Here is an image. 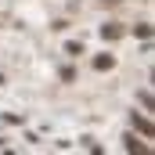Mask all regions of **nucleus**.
<instances>
[{"label":"nucleus","mask_w":155,"mask_h":155,"mask_svg":"<svg viewBox=\"0 0 155 155\" xmlns=\"http://www.w3.org/2000/svg\"><path fill=\"white\" fill-rule=\"evenodd\" d=\"M130 126L141 137H155V126H152V119H148V112H130Z\"/></svg>","instance_id":"1"},{"label":"nucleus","mask_w":155,"mask_h":155,"mask_svg":"<svg viewBox=\"0 0 155 155\" xmlns=\"http://www.w3.org/2000/svg\"><path fill=\"white\" fill-rule=\"evenodd\" d=\"M123 148H126V152H137V155H148V144H141L134 134H126V137H123Z\"/></svg>","instance_id":"2"},{"label":"nucleus","mask_w":155,"mask_h":155,"mask_svg":"<svg viewBox=\"0 0 155 155\" xmlns=\"http://www.w3.org/2000/svg\"><path fill=\"white\" fill-rule=\"evenodd\" d=\"M126 33V25H119V22H108V25H101V36L105 40H119Z\"/></svg>","instance_id":"3"},{"label":"nucleus","mask_w":155,"mask_h":155,"mask_svg":"<svg viewBox=\"0 0 155 155\" xmlns=\"http://www.w3.org/2000/svg\"><path fill=\"white\" fill-rule=\"evenodd\" d=\"M112 65H116V58H112V54H97V58H94V69H97V72H108Z\"/></svg>","instance_id":"4"},{"label":"nucleus","mask_w":155,"mask_h":155,"mask_svg":"<svg viewBox=\"0 0 155 155\" xmlns=\"http://www.w3.org/2000/svg\"><path fill=\"white\" fill-rule=\"evenodd\" d=\"M65 54H69V58H79V54H83V43L69 40V43H65Z\"/></svg>","instance_id":"5"},{"label":"nucleus","mask_w":155,"mask_h":155,"mask_svg":"<svg viewBox=\"0 0 155 155\" xmlns=\"http://www.w3.org/2000/svg\"><path fill=\"white\" fill-rule=\"evenodd\" d=\"M137 101H141V108H144V112H152V90H141V94H137Z\"/></svg>","instance_id":"6"},{"label":"nucleus","mask_w":155,"mask_h":155,"mask_svg":"<svg viewBox=\"0 0 155 155\" xmlns=\"http://www.w3.org/2000/svg\"><path fill=\"white\" fill-rule=\"evenodd\" d=\"M134 33H137L141 40H148V36H152V25H148V22H141V25H134Z\"/></svg>","instance_id":"7"},{"label":"nucleus","mask_w":155,"mask_h":155,"mask_svg":"<svg viewBox=\"0 0 155 155\" xmlns=\"http://www.w3.org/2000/svg\"><path fill=\"white\" fill-rule=\"evenodd\" d=\"M79 144H83V148H90V152H101V144H94V137H83Z\"/></svg>","instance_id":"8"},{"label":"nucleus","mask_w":155,"mask_h":155,"mask_svg":"<svg viewBox=\"0 0 155 155\" xmlns=\"http://www.w3.org/2000/svg\"><path fill=\"white\" fill-rule=\"evenodd\" d=\"M101 4H105V7H116V4H119V0H101Z\"/></svg>","instance_id":"9"},{"label":"nucleus","mask_w":155,"mask_h":155,"mask_svg":"<svg viewBox=\"0 0 155 155\" xmlns=\"http://www.w3.org/2000/svg\"><path fill=\"white\" fill-rule=\"evenodd\" d=\"M0 87H4V76H0Z\"/></svg>","instance_id":"10"}]
</instances>
